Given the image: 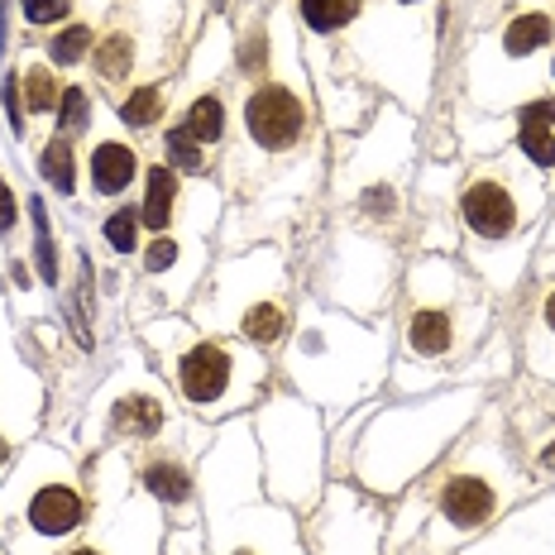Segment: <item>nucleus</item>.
<instances>
[{"label": "nucleus", "mask_w": 555, "mask_h": 555, "mask_svg": "<svg viewBox=\"0 0 555 555\" xmlns=\"http://www.w3.org/2000/svg\"><path fill=\"white\" fill-rule=\"evenodd\" d=\"M551 73H555V63H551Z\"/></svg>", "instance_id": "33"}, {"label": "nucleus", "mask_w": 555, "mask_h": 555, "mask_svg": "<svg viewBox=\"0 0 555 555\" xmlns=\"http://www.w3.org/2000/svg\"><path fill=\"white\" fill-rule=\"evenodd\" d=\"M541 469H551V474H555V446L541 450Z\"/></svg>", "instance_id": "29"}, {"label": "nucleus", "mask_w": 555, "mask_h": 555, "mask_svg": "<svg viewBox=\"0 0 555 555\" xmlns=\"http://www.w3.org/2000/svg\"><path fill=\"white\" fill-rule=\"evenodd\" d=\"M144 489L154 493L158 503L178 507V503L192 499V474H188V465H178V460H149L144 465Z\"/></svg>", "instance_id": "11"}, {"label": "nucleus", "mask_w": 555, "mask_h": 555, "mask_svg": "<svg viewBox=\"0 0 555 555\" xmlns=\"http://www.w3.org/2000/svg\"><path fill=\"white\" fill-rule=\"evenodd\" d=\"M546 345L555 350V287L541 297V307H537V340H531V360H537Z\"/></svg>", "instance_id": "24"}, {"label": "nucleus", "mask_w": 555, "mask_h": 555, "mask_svg": "<svg viewBox=\"0 0 555 555\" xmlns=\"http://www.w3.org/2000/svg\"><path fill=\"white\" fill-rule=\"evenodd\" d=\"M63 130L67 134H77V130H87V115H91V101H87V91L82 87H63Z\"/></svg>", "instance_id": "22"}, {"label": "nucleus", "mask_w": 555, "mask_h": 555, "mask_svg": "<svg viewBox=\"0 0 555 555\" xmlns=\"http://www.w3.org/2000/svg\"><path fill=\"white\" fill-rule=\"evenodd\" d=\"M39 172H43V178H49L63 196L73 192V188H77V172H73V144H67V139H49V144H43V154H39Z\"/></svg>", "instance_id": "18"}, {"label": "nucleus", "mask_w": 555, "mask_h": 555, "mask_svg": "<svg viewBox=\"0 0 555 555\" xmlns=\"http://www.w3.org/2000/svg\"><path fill=\"white\" fill-rule=\"evenodd\" d=\"M522 125H541V130H555V101H531L522 111Z\"/></svg>", "instance_id": "27"}, {"label": "nucleus", "mask_w": 555, "mask_h": 555, "mask_svg": "<svg viewBox=\"0 0 555 555\" xmlns=\"http://www.w3.org/2000/svg\"><path fill=\"white\" fill-rule=\"evenodd\" d=\"M531 192H522L513 178L503 172H479V178L465 182L460 192V216L479 240H507L522 230V221L531 216Z\"/></svg>", "instance_id": "2"}, {"label": "nucleus", "mask_w": 555, "mask_h": 555, "mask_svg": "<svg viewBox=\"0 0 555 555\" xmlns=\"http://www.w3.org/2000/svg\"><path fill=\"white\" fill-rule=\"evenodd\" d=\"M67 555H101V551H91V546H82V551H67Z\"/></svg>", "instance_id": "30"}, {"label": "nucleus", "mask_w": 555, "mask_h": 555, "mask_svg": "<svg viewBox=\"0 0 555 555\" xmlns=\"http://www.w3.org/2000/svg\"><path fill=\"white\" fill-rule=\"evenodd\" d=\"M91 43H96V39H91V29L87 25H73V29H63L49 43V57H53V63H82Z\"/></svg>", "instance_id": "20"}, {"label": "nucleus", "mask_w": 555, "mask_h": 555, "mask_svg": "<svg viewBox=\"0 0 555 555\" xmlns=\"http://www.w3.org/2000/svg\"><path fill=\"white\" fill-rule=\"evenodd\" d=\"M507 483L489 465H465L450 469L436 489V527H446L450 537H474L479 527H489L503 513Z\"/></svg>", "instance_id": "1"}, {"label": "nucleus", "mask_w": 555, "mask_h": 555, "mask_svg": "<svg viewBox=\"0 0 555 555\" xmlns=\"http://www.w3.org/2000/svg\"><path fill=\"white\" fill-rule=\"evenodd\" d=\"M15 225V192H10V182H0V235Z\"/></svg>", "instance_id": "28"}, {"label": "nucleus", "mask_w": 555, "mask_h": 555, "mask_svg": "<svg viewBox=\"0 0 555 555\" xmlns=\"http://www.w3.org/2000/svg\"><path fill=\"white\" fill-rule=\"evenodd\" d=\"M245 130L263 154H287L307 134V106L293 87H259L245 106Z\"/></svg>", "instance_id": "4"}, {"label": "nucleus", "mask_w": 555, "mask_h": 555, "mask_svg": "<svg viewBox=\"0 0 555 555\" xmlns=\"http://www.w3.org/2000/svg\"><path fill=\"white\" fill-rule=\"evenodd\" d=\"M517 149H522V154L541 172L555 168V130H541V125H517Z\"/></svg>", "instance_id": "19"}, {"label": "nucleus", "mask_w": 555, "mask_h": 555, "mask_svg": "<svg viewBox=\"0 0 555 555\" xmlns=\"http://www.w3.org/2000/svg\"><path fill=\"white\" fill-rule=\"evenodd\" d=\"M168 154H172V164L188 168V172H202V168H206L202 144H196V139H192L188 130H168Z\"/></svg>", "instance_id": "21"}, {"label": "nucleus", "mask_w": 555, "mask_h": 555, "mask_svg": "<svg viewBox=\"0 0 555 555\" xmlns=\"http://www.w3.org/2000/svg\"><path fill=\"white\" fill-rule=\"evenodd\" d=\"M5 455H10V446H5V441H0V465H5Z\"/></svg>", "instance_id": "31"}, {"label": "nucleus", "mask_w": 555, "mask_h": 555, "mask_svg": "<svg viewBox=\"0 0 555 555\" xmlns=\"http://www.w3.org/2000/svg\"><path fill=\"white\" fill-rule=\"evenodd\" d=\"M134 178H139V154L130 144H120V139L96 144V154H91V188L101 196H120Z\"/></svg>", "instance_id": "7"}, {"label": "nucleus", "mask_w": 555, "mask_h": 555, "mask_svg": "<svg viewBox=\"0 0 555 555\" xmlns=\"http://www.w3.org/2000/svg\"><path fill=\"white\" fill-rule=\"evenodd\" d=\"M120 115H125V125H134V130H154L158 115H164V87L158 82L134 87L130 96L120 101Z\"/></svg>", "instance_id": "15"}, {"label": "nucleus", "mask_w": 555, "mask_h": 555, "mask_svg": "<svg viewBox=\"0 0 555 555\" xmlns=\"http://www.w3.org/2000/svg\"><path fill=\"white\" fill-rule=\"evenodd\" d=\"M20 5H25L29 25H57V20H67L73 0H20Z\"/></svg>", "instance_id": "25"}, {"label": "nucleus", "mask_w": 555, "mask_h": 555, "mask_svg": "<svg viewBox=\"0 0 555 555\" xmlns=\"http://www.w3.org/2000/svg\"><path fill=\"white\" fill-rule=\"evenodd\" d=\"M172 263H178V240L158 235L154 245H149V254H144V269H149V273H168Z\"/></svg>", "instance_id": "26"}, {"label": "nucleus", "mask_w": 555, "mask_h": 555, "mask_svg": "<svg viewBox=\"0 0 555 555\" xmlns=\"http://www.w3.org/2000/svg\"><path fill=\"white\" fill-rule=\"evenodd\" d=\"M240 335L254 345H278L287 335V302H278V297L249 302L245 317H240Z\"/></svg>", "instance_id": "10"}, {"label": "nucleus", "mask_w": 555, "mask_h": 555, "mask_svg": "<svg viewBox=\"0 0 555 555\" xmlns=\"http://www.w3.org/2000/svg\"><path fill=\"white\" fill-rule=\"evenodd\" d=\"M402 5H412V0H402Z\"/></svg>", "instance_id": "32"}, {"label": "nucleus", "mask_w": 555, "mask_h": 555, "mask_svg": "<svg viewBox=\"0 0 555 555\" xmlns=\"http://www.w3.org/2000/svg\"><path fill=\"white\" fill-rule=\"evenodd\" d=\"M172 216H178V178L168 168H154L144 188V206H139V221L154 230V235H168Z\"/></svg>", "instance_id": "8"}, {"label": "nucleus", "mask_w": 555, "mask_h": 555, "mask_svg": "<svg viewBox=\"0 0 555 555\" xmlns=\"http://www.w3.org/2000/svg\"><path fill=\"white\" fill-rule=\"evenodd\" d=\"M178 388L192 408H221L240 392V350L211 340H192L178 354Z\"/></svg>", "instance_id": "3"}, {"label": "nucleus", "mask_w": 555, "mask_h": 555, "mask_svg": "<svg viewBox=\"0 0 555 555\" xmlns=\"http://www.w3.org/2000/svg\"><path fill=\"white\" fill-rule=\"evenodd\" d=\"M91 53H96V73L106 77V82H125V77L134 73V39L125 29L106 34V39H101Z\"/></svg>", "instance_id": "13"}, {"label": "nucleus", "mask_w": 555, "mask_h": 555, "mask_svg": "<svg viewBox=\"0 0 555 555\" xmlns=\"http://www.w3.org/2000/svg\"><path fill=\"white\" fill-rule=\"evenodd\" d=\"M63 101V82L49 73V63H29L25 73V111L29 115H49Z\"/></svg>", "instance_id": "16"}, {"label": "nucleus", "mask_w": 555, "mask_h": 555, "mask_svg": "<svg viewBox=\"0 0 555 555\" xmlns=\"http://www.w3.org/2000/svg\"><path fill=\"white\" fill-rule=\"evenodd\" d=\"M551 39H555L551 15H541V10H527V15H517L513 25L503 29V53L513 57V63H522V57H537Z\"/></svg>", "instance_id": "9"}, {"label": "nucleus", "mask_w": 555, "mask_h": 555, "mask_svg": "<svg viewBox=\"0 0 555 555\" xmlns=\"http://www.w3.org/2000/svg\"><path fill=\"white\" fill-rule=\"evenodd\" d=\"M134 230H139V211H115L111 221H106V240H111V249H120V254H130L139 240H134Z\"/></svg>", "instance_id": "23"}, {"label": "nucleus", "mask_w": 555, "mask_h": 555, "mask_svg": "<svg viewBox=\"0 0 555 555\" xmlns=\"http://www.w3.org/2000/svg\"><path fill=\"white\" fill-rule=\"evenodd\" d=\"M20 513H25V522H29V531H34L39 541L73 537V531L87 522V503H82V493H77L67 479L39 483V489L29 493V503L20 507Z\"/></svg>", "instance_id": "5"}, {"label": "nucleus", "mask_w": 555, "mask_h": 555, "mask_svg": "<svg viewBox=\"0 0 555 555\" xmlns=\"http://www.w3.org/2000/svg\"><path fill=\"white\" fill-rule=\"evenodd\" d=\"M182 130H188L196 144H216V139L225 134V111H221V101L216 96H196L188 115H182Z\"/></svg>", "instance_id": "14"}, {"label": "nucleus", "mask_w": 555, "mask_h": 555, "mask_svg": "<svg viewBox=\"0 0 555 555\" xmlns=\"http://www.w3.org/2000/svg\"><path fill=\"white\" fill-rule=\"evenodd\" d=\"M360 5L364 0H302V20L317 34H331V29L350 25V20L360 15Z\"/></svg>", "instance_id": "17"}, {"label": "nucleus", "mask_w": 555, "mask_h": 555, "mask_svg": "<svg viewBox=\"0 0 555 555\" xmlns=\"http://www.w3.org/2000/svg\"><path fill=\"white\" fill-rule=\"evenodd\" d=\"M164 402L158 398H149V392H130V398L115 408V426L120 431H130V436H158L164 431Z\"/></svg>", "instance_id": "12"}, {"label": "nucleus", "mask_w": 555, "mask_h": 555, "mask_svg": "<svg viewBox=\"0 0 555 555\" xmlns=\"http://www.w3.org/2000/svg\"><path fill=\"white\" fill-rule=\"evenodd\" d=\"M408 350L416 360H441V354L455 350V311L431 302V307H412L408 317Z\"/></svg>", "instance_id": "6"}]
</instances>
